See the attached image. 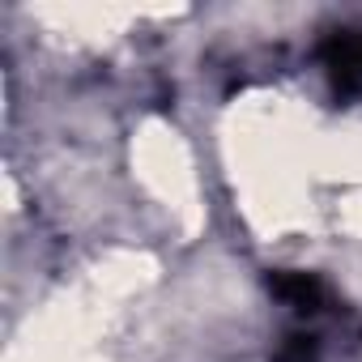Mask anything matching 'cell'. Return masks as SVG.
Segmentation results:
<instances>
[{
    "mask_svg": "<svg viewBox=\"0 0 362 362\" xmlns=\"http://www.w3.org/2000/svg\"><path fill=\"white\" fill-rule=\"evenodd\" d=\"M277 362H320V341L311 332H286L277 345Z\"/></svg>",
    "mask_w": 362,
    "mask_h": 362,
    "instance_id": "obj_3",
    "label": "cell"
},
{
    "mask_svg": "<svg viewBox=\"0 0 362 362\" xmlns=\"http://www.w3.org/2000/svg\"><path fill=\"white\" fill-rule=\"evenodd\" d=\"M320 64H324L337 98H358L362 94V30L328 35L320 47Z\"/></svg>",
    "mask_w": 362,
    "mask_h": 362,
    "instance_id": "obj_1",
    "label": "cell"
},
{
    "mask_svg": "<svg viewBox=\"0 0 362 362\" xmlns=\"http://www.w3.org/2000/svg\"><path fill=\"white\" fill-rule=\"evenodd\" d=\"M269 290H273L286 307H294L298 315H315V311H324V303H328L324 281H320L315 273H298V269H273V273H269Z\"/></svg>",
    "mask_w": 362,
    "mask_h": 362,
    "instance_id": "obj_2",
    "label": "cell"
}]
</instances>
